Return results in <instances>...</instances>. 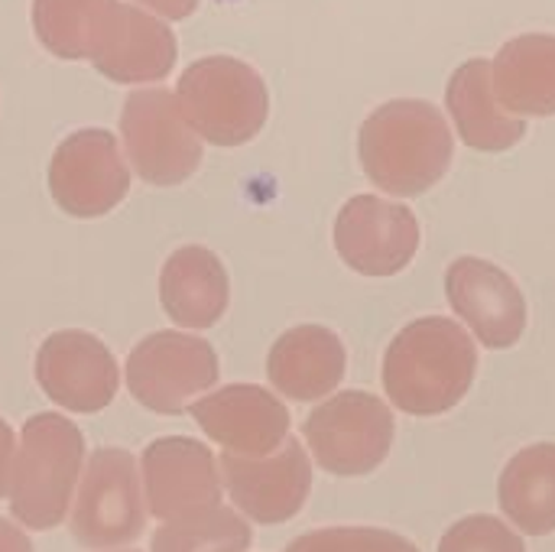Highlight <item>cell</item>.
<instances>
[{
    "label": "cell",
    "mask_w": 555,
    "mask_h": 552,
    "mask_svg": "<svg viewBox=\"0 0 555 552\" xmlns=\"http://www.w3.org/2000/svg\"><path fill=\"white\" fill-rule=\"evenodd\" d=\"M478 348L472 335L442 316L410 322L384 355V390L410 416L449 413L472 390Z\"/></svg>",
    "instance_id": "obj_1"
},
{
    "label": "cell",
    "mask_w": 555,
    "mask_h": 552,
    "mask_svg": "<svg viewBox=\"0 0 555 552\" xmlns=\"http://www.w3.org/2000/svg\"><path fill=\"white\" fill-rule=\"evenodd\" d=\"M358 153L367 179L397 198L433 189L452 166L455 140L429 101H387L361 127Z\"/></svg>",
    "instance_id": "obj_2"
},
{
    "label": "cell",
    "mask_w": 555,
    "mask_h": 552,
    "mask_svg": "<svg viewBox=\"0 0 555 552\" xmlns=\"http://www.w3.org/2000/svg\"><path fill=\"white\" fill-rule=\"evenodd\" d=\"M85 472V436L59 413H36L26 420L13 478L10 514L26 530H52L65 521L75 488Z\"/></svg>",
    "instance_id": "obj_3"
},
{
    "label": "cell",
    "mask_w": 555,
    "mask_h": 552,
    "mask_svg": "<svg viewBox=\"0 0 555 552\" xmlns=\"http://www.w3.org/2000/svg\"><path fill=\"white\" fill-rule=\"evenodd\" d=\"M192 130L215 146H244L254 140L270 111V94L257 68L234 55L195 59L176 88Z\"/></svg>",
    "instance_id": "obj_4"
},
{
    "label": "cell",
    "mask_w": 555,
    "mask_h": 552,
    "mask_svg": "<svg viewBox=\"0 0 555 552\" xmlns=\"http://www.w3.org/2000/svg\"><path fill=\"white\" fill-rule=\"evenodd\" d=\"M72 540L85 550H120L143 537L146 508L137 459L124 449L91 452L72 504Z\"/></svg>",
    "instance_id": "obj_5"
},
{
    "label": "cell",
    "mask_w": 555,
    "mask_h": 552,
    "mask_svg": "<svg viewBox=\"0 0 555 552\" xmlns=\"http://www.w3.org/2000/svg\"><path fill=\"white\" fill-rule=\"evenodd\" d=\"M120 133L133 172L150 185H179L202 163V137L166 88L133 91L120 111Z\"/></svg>",
    "instance_id": "obj_6"
},
{
    "label": "cell",
    "mask_w": 555,
    "mask_h": 552,
    "mask_svg": "<svg viewBox=\"0 0 555 552\" xmlns=\"http://www.w3.org/2000/svg\"><path fill=\"white\" fill-rule=\"evenodd\" d=\"M315 462L341 478L374 472L393 446L390 407L364 390H345L315 407L302 426Z\"/></svg>",
    "instance_id": "obj_7"
},
{
    "label": "cell",
    "mask_w": 555,
    "mask_h": 552,
    "mask_svg": "<svg viewBox=\"0 0 555 552\" xmlns=\"http://www.w3.org/2000/svg\"><path fill=\"white\" fill-rule=\"evenodd\" d=\"M218 355L205 338L182 332H153L127 358V387L153 413L179 416L198 394L218 384Z\"/></svg>",
    "instance_id": "obj_8"
},
{
    "label": "cell",
    "mask_w": 555,
    "mask_h": 552,
    "mask_svg": "<svg viewBox=\"0 0 555 552\" xmlns=\"http://www.w3.org/2000/svg\"><path fill=\"white\" fill-rule=\"evenodd\" d=\"M130 189V166L114 133L88 127L68 133L49 163V192L72 218H101L114 211Z\"/></svg>",
    "instance_id": "obj_9"
},
{
    "label": "cell",
    "mask_w": 555,
    "mask_h": 552,
    "mask_svg": "<svg viewBox=\"0 0 555 552\" xmlns=\"http://www.w3.org/2000/svg\"><path fill=\"white\" fill-rule=\"evenodd\" d=\"M143 498L156 521L176 524L221 508V472L208 446L189 436H163L143 452Z\"/></svg>",
    "instance_id": "obj_10"
},
{
    "label": "cell",
    "mask_w": 555,
    "mask_h": 552,
    "mask_svg": "<svg viewBox=\"0 0 555 552\" xmlns=\"http://www.w3.org/2000/svg\"><path fill=\"white\" fill-rule=\"evenodd\" d=\"M335 251L364 277H393L420 251V221L406 205L354 195L335 218Z\"/></svg>",
    "instance_id": "obj_11"
},
{
    "label": "cell",
    "mask_w": 555,
    "mask_h": 552,
    "mask_svg": "<svg viewBox=\"0 0 555 552\" xmlns=\"http://www.w3.org/2000/svg\"><path fill=\"white\" fill-rule=\"evenodd\" d=\"M36 381L52 403L65 407L68 413L91 416L114 400L120 371L111 348L98 335L62 329L39 345Z\"/></svg>",
    "instance_id": "obj_12"
},
{
    "label": "cell",
    "mask_w": 555,
    "mask_h": 552,
    "mask_svg": "<svg viewBox=\"0 0 555 552\" xmlns=\"http://www.w3.org/2000/svg\"><path fill=\"white\" fill-rule=\"evenodd\" d=\"M218 468L234 508L263 527L293 521L312 491L309 455L293 436L267 459H241L224 452Z\"/></svg>",
    "instance_id": "obj_13"
},
{
    "label": "cell",
    "mask_w": 555,
    "mask_h": 552,
    "mask_svg": "<svg viewBox=\"0 0 555 552\" xmlns=\"http://www.w3.org/2000/svg\"><path fill=\"white\" fill-rule=\"evenodd\" d=\"M202 433L228 455L267 459L289 439V410L257 384L221 387L189 407Z\"/></svg>",
    "instance_id": "obj_14"
},
{
    "label": "cell",
    "mask_w": 555,
    "mask_h": 552,
    "mask_svg": "<svg viewBox=\"0 0 555 552\" xmlns=\"http://www.w3.org/2000/svg\"><path fill=\"white\" fill-rule=\"evenodd\" d=\"M446 296L485 348H511L527 329V299L520 286L491 260L459 257L446 270Z\"/></svg>",
    "instance_id": "obj_15"
},
{
    "label": "cell",
    "mask_w": 555,
    "mask_h": 552,
    "mask_svg": "<svg viewBox=\"0 0 555 552\" xmlns=\"http://www.w3.org/2000/svg\"><path fill=\"white\" fill-rule=\"evenodd\" d=\"M91 62L117 85L163 81L176 65V36L159 16L114 3L91 42Z\"/></svg>",
    "instance_id": "obj_16"
},
{
    "label": "cell",
    "mask_w": 555,
    "mask_h": 552,
    "mask_svg": "<svg viewBox=\"0 0 555 552\" xmlns=\"http://www.w3.org/2000/svg\"><path fill=\"white\" fill-rule=\"evenodd\" d=\"M345 345L325 325H296L283 332L267 358L270 384L289 400L309 403L335 394L345 377Z\"/></svg>",
    "instance_id": "obj_17"
},
{
    "label": "cell",
    "mask_w": 555,
    "mask_h": 552,
    "mask_svg": "<svg viewBox=\"0 0 555 552\" xmlns=\"http://www.w3.org/2000/svg\"><path fill=\"white\" fill-rule=\"evenodd\" d=\"M231 299L228 270L208 247H179L159 273V303L182 329H211Z\"/></svg>",
    "instance_id": "obj_18"
},
{
    "label": "cell",
    "mask_w": 555,
    "mask_h": 552,
    "mask_svg": "<svg viewBox=\"0 0 555 552\" xmlns=\"http://www.w3.org/2000/svg\"><path fill=\"white\" fill-rule=\"evenodd\" d=\"M491 91L511 117H553L555 36L524 33L504 42L491 62Z\"/></svg>",
    "instance_id": "obj_19"
},
{
    "label": "cell",
    "mask_w": 555,
    "mask_h": 552,
    "mask_svg": "<svg viewBox=\"0 0 555 552\" xmlns=\"http://www.w3.org/2000/svg\"><path fill=\"white\" fill-rule=\"evenodd\" d=\"M446 104L455 120L459 137L481 153H501L524 140L527 120L511 117L501 111L491 91V62L488 59H468L455 68L446 88Z\"/></svg>",
    "instance_id": "obj_20"
},
{
    "label": "cell",
    "mask_w": 555,
    "mask_h": 552,
    "mask_svg": "<svg viewBox=\"0 0 555 552\" xmlns=\"http://www.w3.org/2000/svg\"><path fill=\"white\" fill-rule=\"evenodd\" d=\"M498 501L524 534H555V442L527 446L507 462L498 482Z\"/></svg>",
    "instance_id": "obj_21"
},
{
    "label": "cell",
    "mask_w": 555,
    "mask_h": 552,
    "mask_svg": "<svg viewBox=\"0 0 555 552\" xmlns=\"http://www.w3.org/2000/svg\"><path fill=\"white\" fill-rule=\"evenodd\" d=\"M117 0H33V29L59 59H91L101 20Z\"/></svg>",
    "instance_id": "obj_22"
},
{
    "label": "cell",
    "mask_w": 555,
    "mask_h": 552,
    "mask_svg": "<svg viewBox=\"0 0 555 552\" xmlns=\"http://www.w3.org/2000/svg\"><path fill=\"white\" fill-rule=\"evenodd\" d=\"M153 552H244L250 550V527L234 508H215L202 517L166 524L150 540Z\"/></svg>",
    "instance_id": "obj_23"
},
{
    "label": "cell",
    "mask_w": 555,
    "mask_h": 552,
    "mask_svg": "<svg viewBox=\"0 0 555 552\" xmlns=\"http://www.w3.org/2000/svg\"><path fill=\"white\" fill-rule=\"evenodd\" d=\"M286 552H420L410 540L377 527H328L293 540Z\"/></svg>",
    "instance_id": "obj_24"
},
{
    "label": "cell",
    "mask_w": 555,
    "mask_h": 552,
    "mask_svg": "<svg viewBox=\"0 0 555 552\" xmlns=\"http://www.w3.org/2000/svg\"><path fill=\"white\" fill-rule=\"evenodd\" d=\"M439 552H527V547L504 521L475 514L446 530Z\"/></svg>",
    "instance_id": "obj_25"
},
{
    "label": "cell",
    "mask_w": 555,
    "mask_h": 552,
    "mask_svg": "<svg viewBox=\"0 0 555 552\" xmlns=\"http://www.w3.org/2000/svg\"><path fill=\"white\" fill-rule=\"evenodd\" d=\"M13 462H16V439H13V429L0 420V498H10Z\"/></svg>",
    "instance_id": "obj_26"
},
{
    "label": "cell",
    "mask_w": 555,
    "mask_h": 552,
    "mask_svg": "<svg viewBox=\"0 0 555 552\" xmlns=\"http://www.w3.org/2000/svg\"><path fill=\"white\" fill-rule=\"evenodd\" d=\"M140 3L150 7L153 16H166V20H185L198 7V0H140Z\"/></svg>",
    "instance_id": "obj_27"
},
{
    "label": "cell",
    "mask_w": 555,
    "mask_h": 552,
    "mask_svg": "<svg viewBox=\"0 0 555 552\" xmlns=\"http://www.w3.org/2000/svg\"><path fill=\"white\" fill-rule=\"evenodd\" d=\"M0 552H33V543L26 540V534L3 517H0Z\"/></svg>",
    "instance_id": "obj_28"
},
{
    "label": "cell",
    "mask_w": 555,
    "mask_h": 552,
    "mask_svg": "<svg viewBox=\"0 0 555 552\" xmlns=\"http://www.w3.org/2000/svg\"><path fill=\"white\" fill-rule=\"evenodd\" d=\"M124 552H133V550H124Z\"/></svg>",
    "instance_id": "obj_29"
}]
</instances>
